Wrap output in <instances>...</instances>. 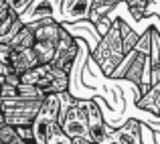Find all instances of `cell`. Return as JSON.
<instances>
[{
    "label": "cell",
    "instance_id": "obj_1",
    "mask_svg": "<svg viewBox=\"0 0 160 144\" xmlns=\"http://www.w3.org/2000/svg\"><path fill=\"white\" fill-rule=\"evenodd\" d=\"M20 81L39 87L47 95H53V94L57 95L69 90V73L51 65V63H39L32 69L24 71L20 75Z\"/></svg>",
    "mask_w": 160,
    "mask_h": 144
},
{
    "label": "cell",
    "instance_id": "obj_2",
    "mask_svg": "<svg viewBox=\"0 0 160 144\" xmlns=\"http://www.w3.org/2000/svg\"><path fill=\"white\" fill-rule=\"evenodd\" d=\"M122 59H124V47H122L120 37V24H118V18H112V27L108 28L106 35L99 37V45L93 51V61L99 65L103 75L112 77Z\"/></svg>",
    "mask_w": 160,
    "mask_h": 144
},
{
    "label": "cell",
    "instance_id": "obj_3",
    "mask_svg": "<svg viewBox=\"0 0 160 144\" xmlns=\"http://www.w3.org/2000/svg\"><path fill=\"white\" fill-rule=\"evenodd\" d=\"M31 126L35 144H47L49 136L59 128V94L45 97Z\"/></svg>",
    "mask_w": 160,
    "mask_h": 144
},
{
    "label": "cell",
    "instance_id": "obj_4",
    "mask_svg": "<svg viewBox=\"0 0 160 144\" xmlns=\"http://www.w3.org/2000/svg\"><path fill=\"white\" fill-rule=\"evenodd\" d=\"M59 128L73 140V138H89L87 132V104L75 100V104L63 114L59 120Z\"/></svg>",
    "mask_w": 160,
    "mask_h": 144
},
{
    "label": "cell",
    "instance_id": "obj_5",
    "mask_svg": "<svg viewBox=\"0 0 160 144\" xmlns=\"http://www.w3.org/2000/svg\"><path fill=\"white\" fill-rule=\"evenodd\" d=\"M77 55H79V41L63 27V33L57 41V47H55V57H53L51 65H55V67H59V69L69 73L71 65H73L75 59H77Z\"/></svg>",
    "mask_w": 160,
    "mask_h": 144
},
{
    "label": "cell",
    "instance_id": "obj_6",
    "mask_svg": "<svg viewBox=\"0 0 160 144\" xmlns=\"http://www.w3.org/2000/svg\"><path fill=\"white\" fill-rule=\"evenodd\" d=\"M20 16H28L31 23L41 18H53L57 23H61L63 18V0H32L28 4V8L22 12ZM24 23V24H31Z\"/></svg>",
    "mask_w": 160,
    "mask_h": 144
},
{
    "label": "cell",
    "instance_id": "obj_7",
    "mask_svg": "<svg viewBox=\"0 0 160 144\" xmlns=\"http://www.w3.org/2000/svg\"><path fill=\"white\" fill-rule=\"evenodd\" d=\"M93 0H67L63 2V18L69 23H77L89 16V8Z\"/></svg>",
    "mask_w": 160,
    "mask_h": 144
},
{
    "label": "cell",
    "instance_id": "obj_8",
    "mask_svg": "<svg viewBox=\"0 0 160 144\" xmlns=\"http://www.w3.org/2000/svg\"><path fill=\"white\" fill-rule=\"evenodd\" d=\"M140 128L142 124L138 120H128L118 132H112V140L116 144H140Z\"/></svg>",
    "mask_w": 160,
    "mask_h": 144
},
{
    "label": "cell",
    "instance_id": "obj_9",
    "mask_svg": "<svg viewBox=\"0 0 160 144\" xmlns=\"http://www.w3.org/2000/svg\"><path fill=\"white\" fill-rule=\"evenodd\" d=\"M136 105L146 110V112H150V114H154V116H160V81L150 85V90L146 94L138 95Z\"/></svg>",
    "mask_w": 160,
    "mask_h": 144
},
{
    "label": "cell",
    "instance_id": "obj_10",
    "mask_svg": "<svg viewBox=\"0 0 160 144\" xmlns=\"http://www.w3.org/2000/svg\"><path fill=\"white\" fill-rule=\"evenodd\" d=\"M32 43H35V33L28 24H22L14 35L10 37L8 41V47L14 49V51H24V49H31Z\"/></svg>",
    "mask_w": 160,
    "mask_h": 144
},
{
    "label": "cell",
    "instance_id": "obj_11",
    "mask_svg": "<svg viewBox=\"0 0 160 144\" xmlns=\"http://www.w3.org/2000/svg\"><path fill=\"white\" fill-rule=\"evenodd\" d=\"M122 0H93L87 18H91V23H98V20H102V18H112V10Z\"/></svg>",
    "mask_w": 160,
    "mask_h": 144
},
{
    "label": "cell",
    "instance_id": "obj_12",
    "mask_svg": "<svg viewBox=\"0 0 160 144\" xmlns=\"http://www.w3.org/2000/svg\"><path fill=\"white\" fill-rule=\"evenodd\" d=\"M118 24H120V37H122V47H124V55H128L130 51H134V47L140 41V35L134 31L132 27H128L124 18H118Z\"/></svg>",
    "mask_w": 160,
    "mask_h": 144
},
{
    "label": "cell",
    "instance_id": "obj_13",
    "mask_svg": "<svg viewBox=\"0 0 160 144\" xmlns=\"http://www.w3.org/2000/svg\"><path fill=\"white\" fill-rule=\"evenodd\" d=\"M122 2L128 4V10L132 12V16L136 20H142V16H146V6H148V0H122Z\"/></svg>",
    "mask_w": 160,
    "mask_h": 144
},
{
    "label": "cell",
    "instance_id": "obj_14",
    "mask_svg": "<svg viewBox=\"0 0 160 144\" xmlns=\"http://www.w3.org/2000/svg\"><path fill=\"white\" fill-rule=\"evenodd\" d=\"M14 132H16V136H18L22 142H27V144H35V136H32V126H31V124L14 126Z\"/></svg>",
    "mask_w": 160,
    "mask_h": 144
},
{
    "label": "cell",
    "instance_id": "obj_15",
    "mask_svg": "<svg viewBox=\"0 0 160 144\" xmlns=\"http://www.w3.org/2000/svg\"><path fill=\"white\" fill-rule=\"evenodd\" d=\"M14 136H16L14 126H10V124L4 122V124L0 126V142H2V144H10L12 140H14Z\"/></svg>",
    "mask_w": 160,
    "mask_h": 144
},
{
    "label": "cell",
    "instance_id": "obj_16",
    "mask_svg": "<svg viewBox=\"0 0 160 144\" xmlns=\"http://www.w3.org/2000/svg\"><path fill=\"white\" fill-rule=\"evenodd\" d=\"M47 144H73V140H71V138L67 136V134L63 132L61 128H57V130L51 134V136H49Z\"/></svg>",
    "mask_w": 160,
    "mask_h": 144
},
{
    "label": "cell",
    "instance_id": "obj_17",
    "mask_svg": "<svg viewBox=\"0 0 160 144\" xmlns=\"http://www.w3.org/2000/svg\"><path fill=\"white\" fill-rule=\"evenodd\" d=\"M6 2L10 4V8H12L14 12H18V14H22V12H24V10L28 8V4H31L32 0H6Z\"/></svg>",
    "mask_w": 160,
    "mask_h": 144
},
{
    "label": "cell",
    "instance_id": "obj_18",
    "mask_svg": "<svg viewBox=\"0 0 160 144\" xmlns=\"http://www.w3.org/2000/svg\"><path fill=\"white\" fill-rule=\"evenodd\" d=\"M73 144H98V142L89 140V138H73Z\"/></svg>",
    "mask_w": 160,
    "mask_h": 144
},
{
    "label": "cell",
    "instance_id": "obj_19",
    "mask_svg": "<svg viewBox=\"0 0 160 144\" xmlns=\"http://www.w3.org/2000/svg\"><path fill=\"white\" fill-rule=\"evenodd\" d=\"M112 144H116V142H112Z\"/></svg>",
    "mask_w": 160,
    "mask_h": 144
}]
</instances>
